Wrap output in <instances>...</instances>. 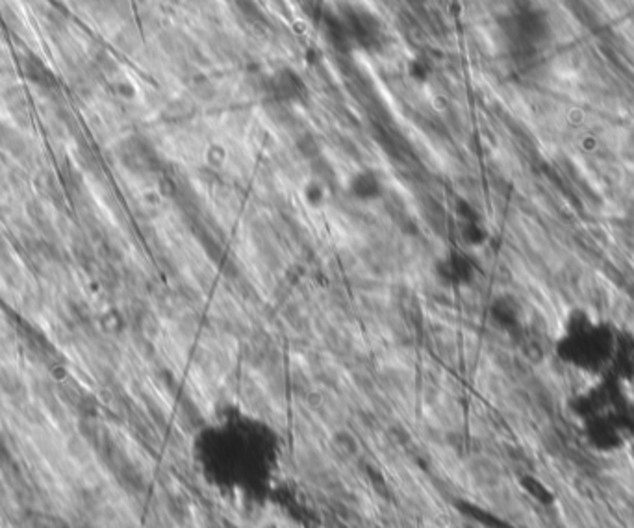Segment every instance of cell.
Masks as SVG:
<instances>
[{"instance_id":"obj_3","label":"cell","mask_w":634,"mask_h":528,"mask_svg":"<svg viewBox=\"0 0 634 528\" xmlns=\"http://www.w3.org/2000/svg\"><path fill=\"white\" fill-rule=\"evenodd\" d=\"M221 449L216 452L218 462L214 464V473L226 478L230 484H245L249 480L258 478L264 471L262 462L269 460L266 452H258L254 435L240 428L234 432H221Z\"/></svg>"},{"instance_id":"obj_2","label":"cell","mask_w":634,"mask_h":528,"mask_svg":"<svg viewBox=\"0 0 634 528\" xmlns=\"http://www.w3.org/2000/svg\"><path fill=\"white\" fill-rule=\"evenodd\" d=\"M568 411L579 438L597 454H618L634 443V392L623 378L586 380L570 397Z\"/></svg>"},{"instance_id":"obj_4","label":"cell","mask_w":634,"mask_h":528,"mask_svg":"<svg viewBox=\"0 0 634 528\" xmlns=\"http://www.w3.org/2000/svg\"><path fill=\"white\" fill-rule=\"evenodd\" d=\"M326 28L331 36L336 37V43H345L347 47L373 49L379 47L384 32L381 20L362 6L345 4L336 13L326 15Z\"/></svg>"},{"instance_id":"obj_1","label":"cell","mask_w":634,"mask_h":528,"mask_svg":"<svg viewBox=\"0 0 634 528\" xmlns=\"http://www.w3.org/2000/svg\"><path fill=\"white\" fill-rule=\"evenodd\" d=\"M553 349L562 367L586 380L618 377L634 384V336L592 310L564 315Z\"/></svg>"}]
</instances>
